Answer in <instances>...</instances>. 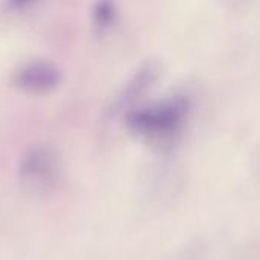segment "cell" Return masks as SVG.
<instances>
[{
    "instance_id": "5",
    "label": "cell",
    "mask_w": 260,
    "mask_h": 260,
    "mask_svg": "<svg viewBox=\"0 0 260 260\" xmlns=\"http://www.w3.org/2000/svg\"><path fill=\"white\" fill-rule=\"evenodd\" d=\"M114 17V6L110 0H101L94 9V18L99 26H108Z\"/></svg>"
},
{
    "instance_id": "1",
    "label": "cell",
    "mask_w": 260,
    "mask_h": 260,
    "mask_svg": "<svg viewBox=\"0 0 260 260\" xmlns=\"http://www.w3.org/2000/svg\"><path fill=\"white\" fill-rule=\"evenodd\" d=\"M17 181L21 192L29 198L52 197L62 181V161L58 151L49 145L30 146L18 163Z\"/></svg>"
},
{
    "instance_id": "2",
    "label": "cell",
    "mask_w": 260,
    "mask_h": 260,
    "mask_svg": "<svg viewBox=\"0 0 260 260\" xmlns=\"http://www.w3.org/2000/svg\"><path fill=\"white\" fill-rule=\"evenodd\" d=\"M187 108L189 105L184 99H169L151 107L133 110L128 114L126 122L136 136L163 145L174 140L181 131Z\"/></svg>"
},
{
    "instance_id": "3",
    "label": "cell",
    "mask_w": 260,
    "mask_h": 260,
    "mask_svg": "<svg viewBox=\"0 0 260 260\" xmlns=\"http://www.w3.org/2000/svg\"><path fill=\"white\" fill-rule=\"evenodd\" d=\"M14 81L17 87L26 91L46 93L59 84L61 75L56 67L47 61H29L15 72Z\"/></svg>"
},
{
    "instance_id": "6",
    "label": "cell",
    "mask_w": 260,
    "mask_h": 260,
    "mask_svg": "<svg viewBox=\"0 0 260 260\" xmlns=\"http://www.w3.org/2000/svg\"><path fill=\"white\" fill-rule=\"evenodd\" d=\"M32 2H34V0H8L9 6L14 8V9H23V8H26L29 3H32Z\"/></svg>"
},
{
    "instance_id": "4",
    "label": "cell",
    "mask_w": 260,
    "mask_h": 260,
    "mask_svg": "<svg viewBox=\"0 0 260 260\" xmlns=\"http://www.w3.org/2000/svg\"><path fill=\"white\" fill-rule=\"evenodd\" d=\"M157 73H158V70L154 64H148L143 69H140L137 72V75L126 84V87L117 96L114 107H113L114 113L125 111L126 108H129L137 101V98H140L146 91V88L152 84Z\"/></svg>"
}]
</instances>
